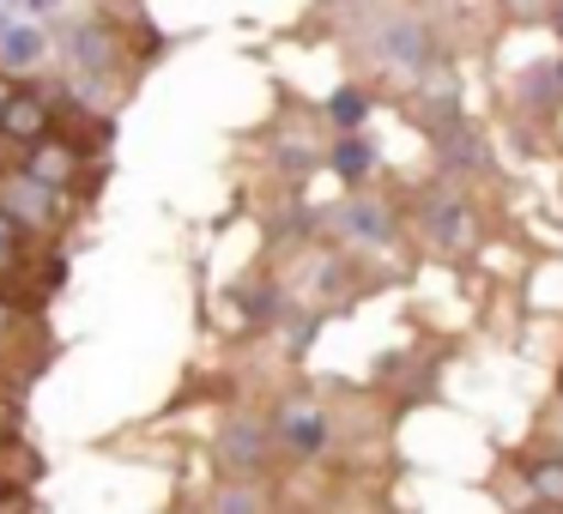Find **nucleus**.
Here are the masks:
<instances>
[{
  "label": "nucleus",
  "mask_w": 563,
  "mask_h": 514,
  "mask_svg": "<svg viewBox=\"0 0 563 514\" xmlns=\"http://www.w3.org/2000/svg\"><path fill=\"white\" fill-rule=\"evenodd\" d=\"M19 321H25V309H19V303H7V284H0V339H7V333H13Z\"/></svg>",
  "instance_id": "obj_16"
},
{
  "label": "nucleus",
  "mask_w": 563,
  "mask_h": 514,
  "mask_svg": "<svg viewBox=\"0 0 563 514\" xmlns=\"http://www.w3.org/2000/svg\"><path fill=\"white\" fill-rule=\"evenodd\" d=\"M328 170L340 176V182L364 188V176L376 170V146H369V139L352 127V134H340V139H333V152H328Z\"/></svg>",
  "instance_id": "obj_10"
},
{
  "label": "nucleus",
  "mask_w": 563,
  "mask_h": 514,
  "mask_svg": "<svg viewBox=\"0 0 563 514\" xmlns=\"http://www.w3.org/2000/svg\"><path fill=\"white\" fill-rule=\"evenodd\" d=\"M0 110H7V86H0Z\"/></svg>",
  "instance_id": "obj_20"
},
{
  "label": "nucleus",
  "mask_w": 563,
  "mask_h": 514,
  "mask_svg": "<svg viewBox=\"0 0 563 514\" xmlns=\"http://www.w3.org/2000/svg\"><path fill=\"white\" fill-rule=\"evenodd\" d=\"M328 122L340 127V134L364 127V122H369V91H364V86H340V91L328 98Z\"/></svg>",
  "instance_id": "obj_12"
},
{
  "label": "nucleus",
  "mask_w": 563,
  "mask_h": 514,
  "mask_svg": "<svg viewBox=\"0 0 563 514\" xmlns=\"http://www.w3.org/2000/svg\"><path fill=\"white\" fill-rule=\"evenodd\" d=\"M558 393H563V381H558Z\"/></svg>",
  "instance_id": "obj_21"
},
{
  "label": "nucleus",
  "mask_w": 563,
  "mask_h": 514,
  "mask_svg": "<svg viewBox=\"0 0 563 514\" xmlns=\"http://www.w3.org/2000/svg\"><path fill=\"white\" fill-rule=\"evenodd\" d=\"M67 62H74L79 79H110L122 67V31L115 25H98V19H79L67 31Z\"/></svg>",
  "instance_id": "obj_6"
},
{
  "label": "nucleus",
  "mask_w": 563,
  "mask_h": 514,
  "mask_svg": "<svg viewBox=\"0 0 563 514\" xmlns=\"http://www.w3.org/2000/svg\"><path fill=\"white\" fill-rule=\"evenodd\" d=\"M49 37L37 25H19V19H0V74H31L43 62Z\"/></svg>",
  "instance_id": "obj_8"
},
{
  "label": "nucleus",
  "mask_w": 563,
  "mask_h": 514,
  "mask_svg": "<svg viewBox=\"0 0 563 514\" xmlns=\"http://www.w3.org/2000/svg\"><path fill=\"white\" fill-rule=\"evenodd\" d=\"M261 502H267V490H261L255 478H236V484L212 490V509H224V514H236V509H261Z\"/></svg>",
  "instance_id": "obj_14"
},
{
  "label": "nucleus",
  "mask_w": 563,
  "mask_h": 514,
  "mask_svg": "<svg viewBox=\"0 0 563 514\" xmlns=\"http://www.w3.org/2000/svg\"><path fill=\"white\" fill-rule=\"evenodd\" d=\"M521 478L539 502H563V454H527Z\"/></svg>",
  "instance_id": "obj_11"
},
{
  "label": "nucleus",
  "mask_w": 563,
  "mask_h": 514,
  "mask_svg": "<svg viewBox=\"0 0 563 514\" xmlns=\"http://www.w3.org/2000/svg\"><path fill=\"white\" fill-rule=\"evenodd\" d=\"M418 231H424V243L430 248H442V255H461L466 243L478 236V219H473V206H466L461 194H430L424 206H418Z\"/></svg>",
  "instance_id": "obj_4"
},
{
  "label": "nucleus",
  "mask_w": 563,
  "mask_h": 514,
  "mask_svg": "<svg viewBox=\"0 0 563 514\" xmlns=\"http://www.w3.org/2000/svg\"><path fill=\"white\" fill-rule=\"evenodd\" d=\"M13 7H25V13H55L62 0H13Z\"/></svg>",
  "instance_id": "obj_17"
},
{
  "label": "nucleus",
  "mask_w": 563,
  "mask_h": 514,
  "mask_svg": "<svg viewBox=\"0 0 563 514\" xmlns=\"http://www.w3.org/2000/svg\"><path fill=\"white\" fill-rule=\"evenodd\" d=\"M333 236L352 248H388L400 236V219H394V206L382 194H352L333 206Z\"/></svg>",
  "instance_id": "obj_3"
},
{
  "label": "nucleus",
  "mask_w": 563,
  "mask_h": 514,
  "mask_svg": "<svg viewBox=\"0 0 563 514\" xmlns=\"http://www.w3.org/2000/svg\"><path fill=\"white\" fill-rule=\"evenodd\" d=\"M382 55H388L394 67H406V74H424L430 67V31L412 25V19H394V25H382Z\"/></svg>",
  "instance_id": "obj_9"
},
{
  "label": "nucleus",
  "mask_w": 563,
  "mask_h": 514,
  "mask_svg": "<svg viewBox=\"0 0 563 514\" xmlns=\"http://www.w3.org/2000/svg\"><path fill=\"white\" fill-rule=\"evenodd\" d=\"M273 454H279V442H273V424L255 412H231L219 424V442H212V460H219L224 478H267L273 472Z\"/></svg>",
  "instance_id": "obj_1"
},
{
  "label": "nucleus",
  "mask_w": 563,
  "mask_h": 514,
  "mask_svg": "<svg viewBox=\"0 0 563 514\" xmlns=\"http://www.w3.org/2000/svg\"><path fill=\"white\" fill-rule=\"evenodd\" d=\"M558 91H563V62H558Z\"/></svg>",
  "instance_id": "obj_19"
},
{
  "label": "nucleus",
  "mask_w": 563,
  "mask_h": 514,
  "mask_svg": "<svg viewBox=\"0 0 563 514\" xmlns=\"http://www.w3.org/2000/svg\"><path fill=\"white\" fill-rule=\"evenodd\" d=\"M43 134H55V98L37 86H13L7 110H0V139L7 146H37Z\"/></svg>",
  "instance_id": "obj_5"
},
{
  "label": "nucleus",
  "mask_w": 563,
  "mask_h": 514,
  "mask_svg": "<svg viewBox=\"0 0 563 514\" xmlns=\"http://www.w3.org/2000/svg\"><path fill=\"white\" fill-rule=\"evenodd\" d=\"M273 442H279V454H291V460H321V454L333 448V412L321 400H303V393H291V400L273 405Z\"/></svg>",
  "instance_id": "obj_2"
},
{
  "label": "nucleus",
  "mask_w": 563,
  "mask_h": 514,
  "mask_svg": "<svg viewBox=\"0 0 563 514\" xmlns=\"http://www.w3.org/2000/svg\"><path fill=\"white\" fill-rule=\"evenodd\" d=\"M25 158H19V176H31V182H43V188H74V176L86 170V152L74 146V139H55V134H43L37 146H19Z\"/></svg>",
  "instance_id": "obj_7"
},
{
  "label": "nucleus",
  "mask_w": 563,
  "mask_h": 514,
  "mask_svg": "<svg viewBox=\"0 0 563 514\" xmlns=\"http://www.w3.org/2000/svg\"><path fill=\"white\" fill-rule=\"evenodd\" d=\"M558 37H563V7H558Z\"/></svg>",
  "instance_id": "obj_18"
},
{
  "label": "nucleus",
  "mask_w": 563,
  "mask_h": 514,
  "mask_svg": "<svg viewBox=\"0 0 563 514\" xmlns=\"http://www.w3.org/2000/svg\"><path fill=\"white\" fill-rule=\"evenodd\" d=\"M19 272H31V243L25 236H0V284H13Z\"/></svg>",
  "instance_id": "obj_15"
},
{
  "label": "nucleus",
  "mask_w": 563,
  "mask_h": 514,
  "mask_svg": "<svg viewBox=\"0 0 563 514\" xmlns=\"http://www.w3.org/2000/svg\"><path fill=\"white\" fill-rule=\"evenodd\" d=\"M236 303H243V315H249V327H273V321H279V284H243V291H236Z\"/></svg>",
  "instance_id": "obj_13"
}]
</instances>
